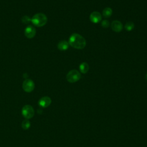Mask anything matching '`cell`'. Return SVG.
Returning a JSON list of instances; mask_svg holds the SVG:
<instances>
[{"label": "cell", "instance_id": "cell-1", "mask_svg": "<svg viewBox=\"0 0 147 147\" xmlns=\"http://www.w3.org/2000/svg\"><path fill=\"white\" fill-rule=\"evenodd\" d=\"M69 45L78 49H82L86 45L85 38L78 33H73L71 35L68 41Z\"/></svg>", "mask_w": 147, "mask_h": 147}, {"label": "cell", "instance_id": "cell-2", "mask_svg": "<svg viewBox=\"0 0 147 147\" xmlns=\"http://www.w3.org/2000/svg\"><path fill=\"white\" fill-rule=\"evenodd\" d=\"M31 21L32 24L37 27H41L44 26L47 22V16L41 13H37L33 16Z\"/></svg>", "mask_w": 147, "mask_h": 147}, {"label": "cell", "instance_id": "cell-3", "mask_svg": "<svg viewBox=\"0 0 147 147\" xmlns=\"http://www.w3.org/2000/svg\"><path fill=\"white\" fill-rule=\"evenodd\" d=\"M80 78L81 75L80 72L76 69L69 71L66 76V79L69 83L76 82L80 79Z\"/></svg>", "mask_w": 147, "mask_h": 147}, {"label": "cell", "instance_id": "cell-4", "mask_svg": "<svg viewBox=\"0 0 147 147\" xmlns=\"http://www.w3.org/2000/svg\"><path fill=\"white\" fill-rule=\"evenodd\" d=\"M22 115L26 119H30L34 114V111L33 108L29 105H25L22 109Z\"/></svg>", "mask_w": 147, "mask_h": 147}, {"label": "cell", "instance_id": "cell-5", "mask_svg": "<svg viewBox=\"0 0 147 147\" xmlns=\"http://www.w3.org/2000/svg\"><path fill=\"white\" fill-rule=\"evenodd\" d=\"M22 88L26 92H32L34 88V83L29 79H25L22 83Z\"/></svg>", "mask_w": 147, "mask_h": 147}, {"label": "cell", "instance_id": "cell-6", "mask_svg": "<svg viewBox=\"0 0 147 147\" xmlns=\"http://www.w3.org/2000/svg\"><path fill=\"white\" fill-rule=\"evenodd\" d=\"M24 33H25V36L27 38H32L33 37H34V36L36 33V31L35 28L33 26H32L31 25H29L25 28Z\"/></svg>", "mask_w": 147, "mask_h": 147}, {"label": "cell", "instance_id": "cell-7", "mask_svg": "<svg viewBox=\"0 0 147 147\" xmlns=\"http://www.w3.org/2000/svg\"><path fill=\"white\" fill-rule=\"evenodd\" d=\"M90 20L92 22L97 24L102 20V16L98 11H93L90 15Z\"/></svg>", "mask_w": 147, "mask_h": 147}, {"label": "cell", "instance_id": "cell-8", "mask_svg": "<svg viewBox=\"0 0 147 147\" xmlns=\"http://www.w3.org/2000/svg\"><path fill=\"white\" fill-rule=\"evenodd\" d=\"M51 103V99L49 96H43L38 100V105L43 108L48 107Z\"/></svg>", "mask_w": 147, "mask_h": 147}, {"label": "cell", "instance_id": "cell-9", "mask_svg": "<svg viewBox=\"0 0 147 147\" xmlns=\"http://www.w3.org/2000/svg\"><path fill=\"white\" fill-rule=\"evenodd\" d=\"M111 27L113 30L115 32H119L122 30L123 26L122 24L118 20H114L111 24Z\"/></svg>", "mask_w": 147, "mask_h": 147}, {"label": "cell", "instance_id": "cell-10", "mask_svg": "<svg viewBox=\"0 0 147 147\" xmlns=\"http://www.w3.org/2000/svg\"><path fill=\"white\" fill-rule=\"evenodd\" d=\"M69 43L67 41L62 40L57 44V48L60 51H65L69 47Z\"/></svg>", "mask_w": 147, "mask_h": 147}, {"label": "cell", "instance_id": "cell-11", "mask_svg": "<svg viewBox=\"0 0 147 147\" xmlns=\"http://www.w3.org/2000/svg\"><path fill=\"white\" fill-rule=\"evenodd\" d=\"M79 69L82 74H86L89 70V65L86 62H83L79 65Z\"/></svg>", "mask_w": 147, "mask_h": 147}, {"label": "cell", "instance_id": "cell-12", "mask_svg": "<svg viewBox=\"0 0 147 147\" xmlns=\"http://www.w3.org/2000/svg\"><path fill=\"white\" fill-rule=\"evenodd\" d=\"M112 13H113L112 9L110 7H107L103 9V10L102 11V14L104 17L108 18L111 16Z\"/></svg>", "mask_w": 147, "mask_h": 147}, {"label": "cell", "instance_id": "cell-13", "mask_svg": "<svg viewBox=\"0 0 147 147\" xmlns=\"http://www.w3.org/2000/svg\"><path fill=\"white\" fill-rule=\"evenodd\" d=\"M30 123L28 119H26L22 121L21 124V127L23 129L27 130L30 127Z\"/></svg>", "mask_w": 147, "mask_h": 147}, {"label": "cell", "instance_id": "cell-14", "mask_svg": "<svg viewBox=\"0 0 147 147\" xmlns=\"http://www.w3.org/2000/svg\"><path fill=\"white\" fill-rule=\"evenodd\" d=\"M134 24L133 22H131V21L127 22L125 25V29L127 31H131L134 29Z\"/></svg>", "mask_w": 147, "mask_h": 147}, {"label": "cell", "instance_id": "cell-15", "mask_svg": "<svg viewBox=\"0 0 147 147\" xmlns=\"http://www.w3.org/2000/svg\"><path fill=\"white\" fill-rule=\"evenodd\" d=\"M101 25H102V27H103V28H107V27L109 26L110 23H109V22L107 20H103V21H102V22H101Z\"/></svg>", "mask_w": 147, "mask_h": 147}, {"label": "cell", "instance_id": "cell-16", "mask_svg": "<svg viewBox=\"0 0 147 147\" xmlns=\"http://www.w3.org/2000/svg\"><path fill=\"white\" fill-rule=\"evenodd\" d=\"M145 79H146V80H147V74H146V75H145Z\"/></svg>", "mask_w": 147, "mask_h": 147}]
</instances>
